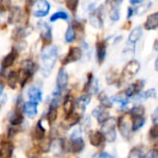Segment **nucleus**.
<instances>
[{"instance_id":"f03ea898","label":"nucleus","mask_w":158,"mask_h":158,"mask_svg":"<svg viewBox=\"0 0 158 158\" xmlns=\"http://www.w3.org/2000/svg\"><path fill=\"white\" fill-rule=\"evenodd\" d=\"M85 146H86V143L82 137L80 128L74 129L72 132L68 141L65 142V150L73 153L81 152L84 150Z\"/></svg>"},{"instance_id":"603ef678","label":"nucleus","mask_w":158,"mask_h":158,"mask_svg":"<svg viewBox=\"0 0 158 158\" xmlns=\"http://www.w3.org/2000/svg\"><path fill=\"white\" fill-rule=\"evenodd\" d=\"M154 68H155V71H157V72H158V57H157V58H156V60H155Z\"/></svg>"},{"instance_id":"09e8293b","label":"nucleus","mask_w":158,"mask_h":158,"mask_svg":"<svg viewBox=\"0 0 158 158\" xmlns=\"http://www.w3.org/2000/svg\"><path fill=\"white\" fill-rule=\"evenodd\" d=\"M143 1V0H129V2L131 5H137V4H139Z\"/></svg>"},{"instance_id":"aec40b11","label":"nucleus","mask_w":158,"mask_h":158,"mask_svg":"<svg viewBox=\"0 0 158 158\" xmlns=\"http://www.w3.org/2000/svg\"><path fill=\"white\" fill-rule=\"evenodd\" d=\"M107 46L104 41H99L96 44V57L99 63H102L106 58Z\"/></svg>"},{"instance_id":"9b49d317","label":"nucleus","mask_w":158,"mask_h":158,"mask_svg":"<svg viewBox=\"0 0 158 158\" xmlns=\"http://www.w3.org/2000/svg\"><path fill=\"white\" fill-rule=\"evenodd\" d=\"M65 150V141L62 139H54L50 142L49 152H52V154L55 156H60Z\"/></svg>"},{"instance_id":"bb28decb","label":"nucleus","mask_w":158,"mask_h":158,"mask_svg":"<svg viewBox=\"0 0 158 158\" xmlns=\"http://www.w3.org/2000/svg\"><path fill=\"white\" fill-rule=\"evenodd\" d=\"M7 82L8 85L10 89H15L17 87V84H19V76H18V72L16 71H10L8 73L7 77Z\"/></svg>"},{"instance_id":"2f4dec72","label":"nucleus","mask_w":158,"mask_h":158,"mask_svg":"<svg viewBox=\"0 0 158 158\" xmlns=\"http://www.w3.org/2000/svg\"><path fill=\"white\" fill-rule=\"evenodd\" d=\"M98 100L101 102V105L105 108H111L113 106V102H112L111 98H109L104 91H102L101 93H99Z\"/></svg>"},{"instance_id":"423d86ee","label":"nucleus","mask_w":158,"mask_h":158,"mask_svg":"<svg viewBox=\"0 0 158 158\" xmlns=\"http://www.w3.org/2000/svg\"><path fill=\"white\" fill-rule=\"evenodd\" d=\"M69 84V74L66 72L65 69L61 68L59 70L57 73V78H56V90L60 91L62 93L63 90H65L68 87Z\"/></svg>"},{"instance_id":"f704fd0d","label":"nucleus","mask_w":158,"mask_h":158,"mask_svg":"<svg viewBox=\"0 0 158 158\" xmlns=\"http://www.w3.org/2000/svg\"><path fill=\"white\" fill-rule=\"evenodd\" d=\"M75 30H74V27L73 25H70L67 30H66V33H65V41L66 43H72L74 39H75Z\"/></svg>"},{"instance_id":"3c124183","label":"nucleus","mask_w":158,"mask_h":158,"mask_svg":"<svg viewBox=\"0 0 158 158\" xmlns=\"http://www.w3.org/2000/svg\"><path fill=\"white\" fill-rule=\"evenodd\" d=\"M153 48L154 50H158V39H156L153 43Z\"/></svg>"},{"instance_id":"7c9ffc66","label":"nucleus","mask_w":158,"mask_h":158,"mask_svg":"<svg viewBox=\"0 0 158 158\" xmlns=\"http://www.w3.org/2000/svg\"><path fill=\"white\" fill-rule=\"evenodd\" d=\"M146 120L144 118V116H133L132 117V125H131V130L133 131H137L139 128H141L144 124H145Z\"/></svg>"},{"instance_id":"473e14b6","label":"nucleus","mask_w":158,"mask_h":158,"mask_svg":"<svg viewBox=\"0 0 158 158\" xmlns=\"http://www.w3.org/2000/svg\"><path fill=\"white\" fill-rule=\"evenodd\" d=\"M21 69L26 70V71H28V72H30V73H32L34 74L35 72L37 70V65L32 60H24L22 61Z\"/></svg>"},{"instance_id":"4468645a","label":"nucleus","mask_w":158,"mask_h":158,"mask_svg":"<svg viewBox=\"0 0 158 158\" xmlns=\"http://www.w3.org/2000/svg\"><path fill=\"white\" fill-rule=\"evenodd\" d=\"M92 115L96 118L99 124H102L109 118V112L107 108L99 105L92 111Z\"/></svg>"},{"instance_id":"e433bc0d","label":"nucleus","mask_w":158,"mask_h":158,"mask_svg":"<svg viewBox=\"0 0 158 158\" xmlns=\"http://www.w3.org/2000/svg\"><path fill=\"white\" fill-rule=\"evenodd\" d=\"M111 100H112L113 102L119 103L122 107L127 106V103H128V98H127L125 95H116V96H114Z\"/></svg>"},{"instance_id":"9d476101","label":"nucleus","mask_w":158,"mask_h":158,"mask_svg":"<svg viewBox=\"0 0 158 158\" xmlns=\"http://www.w3.org/2000/svg\"><path fill=\"white\" fill-rule=\"evenodd\" d=\"M89 139L90 144L97 148L105 142V138L100 130H91L89 134Z\"/></svg>"},{"instance_id":"0eeeda50","label":"nucleus","mask_w":158,"mask_h":158,"mask_svg":"<svg viewBox=\"0 0 158 158\" xmlns=\"http://www.w3.org/2000/svg\"><path fill=\"white\" fill-rule=\"evenodd\" d=\"M83 56V51L80 48L78 47H72L70 48L66 57L62 60V64H68L71 62H75L81 60Z\"/></svg>"},{"instance_id":"a211bd4d","label":"nucleus","mask_w":158,"mask_h":158,"mask_svg":"<svg viewBox=\"0 0 158 158\" xmlns=\"http://www.w3.org/2000/svg\"><path fill=\"white\" fill-rule=\"evenodd\" d=\"M14 146L10 141L0 142V158H11Z\"/></svg>"},{"instance_id":"dca6fc26","label":"nucleus","mask_w":158,"mask_h":158,"mask_svg":"<svg viewBox=\"0 0 158 158\" xmlns=\"http://www.w3.org/2000/svg\"><path fill=\"white\" fill-rule=\"evenodd\" d=\"M27 97L30 102L39 103L43 100V92L40 88L36 86H31L27 91Z\"/></svg>"},{"instance_id":"79ce46f5","label":"nucleus","mask_w":158,"mask_h":158,"mask_svg":"<svg viewBox=\"0 0 158 158\" xmlns=\"http://www.w3.org/2000/svg\"><path fill=\"white\" fill-rule=\"evenodd\" d=\"M10 0H0V10L2 11L7 10L10 7Z\"/></svg>"},{"instance_id":"4be33fe9","label":"nucleus","mask_w":158,"mask_h":158,"mask_svg":"<svg viewBox=\"0 0 158 158\" xmlns=\"http://www.w3.org/2000/svg\"><path fill=\"white\" fill-rule=\"evenodd\" d=\"M144 28L148 31L158 28V12L150 14L144 23Z\"/></svg>"},{"instance_id":"412c9836","label":"nucleus","mask_w":158,"mask_h":158,"mask_svg":"<svg viewBox=\"0 0 158 158\" xmlns=\"http://www.w3.org/2000/svg\"><path fill=\"white\" fill-rule=\"evenodd\" d=\"M62 108L65 115L70 114L74 111V100L71 94H67L62 100Z\"/></svg>"},{"instance_id":"f257e3e1","label":"nucleus","mask_w":158,"mask_h":158,"mask_svg":"<svg viewBox=\"0 0 158 158\" xmlns=\"http://www.w3.org/2000/svg\"><path fill=\"white\" fill-rule=\"evenodd\" d=\"M41 73L44 76H48L58 60V48L54 45H46L41 50Z\"/></svg>"},{"instance_id":"20e7f679","label":"nucleus","mask_w":158,"mask_h":158,"mask_svg":"<svg viewBox=\"0 0 158 158\" xmlns=\"http://www.w3.org/2000/svg\"><path fill=\"white\" fill-rule=\"evenodd\" d=\"M50 10V5L47 0H35L32 6V14L35 17L42 18L48 14Z\"/></svg>"},{"instance_id":"a18cd8bd","label":"nucleus","mask_w":158,"mask_h":158,"mask_svg":"<svg viewBox=\"0 0 158 158\" xmlns=\"http://www.w3.org/2000/svg\"><path fill=\"white\" fill-rule=\"evenodd\" d=\"M157 157H158V150H156V149L151 151V152L145 156V158H157Z\"/></svg>"},{"instance_id":"cd10ccee","label":"nucleus","mask_w":158,"mask_h":158,"mask_svg":"<svg viewBox=\"0 0 158 158\" xmlns=\"http://www.w3.org/2000/svg\"><path fill=\"white\" fill-rule=\"evenodd\" d=\"M156 96V90L154 89H148L146 91H141L139 94H138L136 96V99L135 101L137 102H144L150 98H154Z\"/></svg>"},{"instance_id":"7ed1b4c3","label":"nucleus","mask_w":158,"mask_h":158,"mask_svg":"<svg viewBox=\"0 0 158 158\" xmlns=\"http://www.w3.org/2000/svg\"><path fill=\"white\" fill-rule=\"evenodd\" d=\"M116 120L114 117H109L104 123L102 124L101 132L105 138V141L114 142L116 139Z\"/></svg>"},{"instance_id":"c9c22d12","label":"nucleus","mask_w":158,"mask_h":158,"mask_svg":"<svg viewBox=\"0 0 158 158\" xmlns=\"http://www.w3.org/2000/svg\"><path fill=\"white\" fill-rule=\"evenodd\" d=\"M145 113V108L142 105H136L134 106L130 111L129 114H131V116H143Z\"/></svg>"},{"instance_id":"c756f323","label":"nucleus","mask_w":158,"mask_h":158,"mask_svg":"<svg viewBox=\"0 0 158 158\" xmlns=\"http://www.w3.org/2000/svg\"><path fill=\"white\" fill-rule=\"evenodd\" d=\"M145 152L143 146L134 147L128 154V158H145Z\"/></svg>"},{"instance_id":"f8f14e48","label":"nucleus","mask_w":158,"mask_h":158,"mask_svg":"<svg viewBox=\"0 0 158 158\" xmlns=\"http://www.w3.org/2000/svg\"><path fill=\"white\" fill-rule=\"evenodd\" d=\"M37 106H38V103L28 101L23 104V112L29 119H34L36 117V115L38 114Z\"/></svg>"},{"instance_id":"49530a36","label":"nucleus","mask_w":158,"mask_h":158,"mask_svg":"<svg viewBox=\"0 0 158 158\" xmlns=\"http://www.w3.org/2000/svg\"><path fill=\"white\" fill-rule=\"evenodd\" d=\"M152 119L153 123H157L158 122V107L154 110L152 115Z\"/></svg>"},{"instance_id":"4c0bfd02","label":"nucleus","mask_w":158,"mask_h":158,"mask_svg":"<svg viewBox=\"0 0 158 158\" xmlns=\"http://www.w3.org/2000/svg\"><path fill=\"white\" fill-rule=\"evenodd\" d=\"M69 19V16L66 12L64 11H58L56 13H54L51 18H50V22L54 23L58 20H63V21H67Z\"/></svg>"},{"instance_id":"6ab92c4d","label":"nucleus","mask_w":158,"mask_h":158,"mask_svg":"<svg viewBox=\"0 0 158 158\" xmlns=\"http://www.w3.org/2000/svg\"><path fill=\"white\" fill-rule=\"evenodd\" d=\"M10 124L11 127H20L23 122H24V115L23 112L21 110L15 109L14 112H12L10 115Z\"/></svg>"},{"instance_id":"2eb2a0df","label":"nucleus","mask_w":158,"mask_h":158,"mask_svg":"<svg viewBox=\"0 0 158 158\" xmlns=\"http://www.w3.org/2000/svg\"><path fill=\"white\" fill-rule=\"evenodd\" d=\"M116 125L119 128V131L123 138L128 139L131 134V126L126 121L124 116H120L116 121Z\"/></svg>"},{"instance_id":"864d4df0","label":"nucleus","mask_w":158,"mask_h":158,"mask_svg":"<svg viewBox=\"0 0 158 158\" xmlns=\"http://www.w3.org/2000/svg\"><path fill=\"white\" fill-rule=\"evenodd\" d=\"M0 18H1V12H0Z\"/></svg>"},{"instance_id":"393cba45","label":"nucleus","mask_w":158,"mask_h":158,"mask_svg":"<svg viewBox=\"0 0 158 158\" xmlns=\"http://www.w3.org/2000/svg\"><path fill=\"white\" fill-rule=\"evenodd\" d=\"M23 17V10L20 8H13L11 9L10 12V17H9V22L10 23H16L21 22V19Z\"/></svg>"},{"instance_id":"f3484780","label":"nucleus","mask_w":158,"mask_h":158,"mask_svg":"<svg viewBox=\"0 0 158 158\" xmlns=\"http://www.w3.org/2000/svg\"><path fill=\"white\" fill-rule=\"evenodd\" d=\"M38 26H39V29H40V36H41V39L45 43H47L48 45H49V43L52 41V32H51V28L46 23H38Z\"/></svg>"},{"instance_id":"ea45409f","label":"nucleus","mask_w":158,"mask_h":158,"mask_svg":"<svg viewBox=\"0 0 158 158\" xmlns=\"http://www.w3.org/2000/svg\"><path fill=\"white\" fill-rule=\"evenodd\" d=\"M78 2H79V0H66V7L69 10L74 13L76 11Z\"/></svg>"},{"instance_id":"de8ad7c7","label":"nucleus","mask_w":158,"mask_h":158,"mask_svg":"<svg viewBox=\"0 0 158 158\" xmlns=\"http://www.w3.org/2000/svg\"><path fill=\"white\" fill-rule=\"evenodd\" d=\"M4 89H5V85L1 80H0V98L2 97V95L4 93Z\"/></svg>"},{"instance_id":"37998d69","label":"nucleus","mask_w":158,"mask_h":158,"mask_svg":"<svg viewBox=\"0 0 158 158\" xmlns=\"http://www.w3.org/2000/svg\"><path fill=\"white\" fill-rule=\"evenodd\" d=\"M150 137L152 139H156L158 138V125L153 126L151 130H150Z\"/></svg>"},{"instance_id":"6e6552de","label":"nucleus","mask_w":158,"mask_h":158,"mask_svg":"<svg viewBox=\"0 0 158 158\" xmlns=\"http://www.w3.org/2000/svg\"><path fill=\"white\" fill-rule=\"evenodd\" d=\"M91 102V95L85 93L76 100H74V110L79 114H84L88 104Z\"/></svg>"},{"instance_id":"b1692460","label":"nucleus","mask_w":158,"mask_h":158,"mask_svg":"<svg viewBox=\"0 0 158 158\" xmlns=\"http://www.w3.org/2000/svg\"><path fill=\"white\" fill-rule=\"evenodd\" d=\"M18 76H19V84L21 85V88L23 89L26 86L28 81L32 78L33 73L26 70L20 69V71L18 72Z\"/></svg>"},{"instance_id":"8fccbe9b","label":"nucleus","mask_w":158,"mask_h":158,"mask_svg":"<svg viewBox=\"0 0 158 158\" xmlns=\"http://www.w3.org/2000/svg\"><path fill=\"white\" fill-rule=\"evenodd\" d=\"M134 14V10L131 8H128V12H127V19H129L132 15Z\"/></svg>"},{"instance_id":"5701e85b","label":"nucleus","mask_w":158,"mask_h":158,"mask_svg":"<svg viewBox=\"0 0 158 158\" xmlns=\"http://www.w3.org/2000/svg\"><path fill=\"white\" fill-rule=\"evenodd\" d=\"M34 138L37 141V140H41L43 139L46 138V127L43 126V122H42V119H40L37 123H36V126L35 127V129H34Z\"/></svg>"},{"instance_id":"ddd939ff","label":"nucleus","mask_w":158,"mask_h":158,"mask_svg":"<svg viewBox=\"0 0 158 158\" xmlns=\"http://www.w3.org/2000/svg\"><path fill=\"white\" fill-rule=\"evenodd\" d=\"M17 58H18V50L16 48H12V50L7 56H5L4 59L2 60V62H1L2 71H5L9 69L10 67H11L14 64Z\"/></svg>"},{"instance_id":"5fc2aeb1","label":"nucleus","mask_w":158,"mask_h":158,"mask_svg":"<svg viewBox=\"0 0 158 158\" xmlns=\"http://www.w3.org/2000/svg\"><path fill=\"white\" fill-rule=\"evenodd\" d=\"M0 110H1V105H0Z\"/></svg>"},{"instance_id":"c03bdc74","label":"nucleus","mask_w":158,"mask_h":158,"mask_svg":"<svg viewBox=\"0 0 158 158\" xmlns=\"http://www.w3.org/2000/svg\"><path fill=\"white\" fill-rule=\"evenodd\" d=\"M93 158H114L113 155H111L110 153L106 152H101L97 154H95L93 156Z\"/></svg>"},{"instance_id":"39448f33","label":"nucleus","mask_w":158,"mask_h":158,"mask_svg":"<svg viewBox=\"0 0 158 158\" xmlns=\"http://www.w3.org/2000/svg\"><path fill=\"white\" fill-rule=\"evenodd\" d=\"M139 69H140V64L138 60H129L124 67L122 75L126 80H129V79H131L138 73Z\"/></svg>"},{"instance_id":"a878e982","label":"nucleus","mask_w":158,"mask_h":158,"mask_svg":"<svg viewBox=\"0 0 158 158\" xmlns=\"http://www.w3.org/2000/svg\"><path fill=\"white\" fill-rule=\"evenodd\" d=\"M89 22H90V24L94 27V28H97V29H100L102 27L103 25V23H102V16H101V13L100 12H92L89 16Z\"/></svg>"},{"instance_id":"c85d7f7f","label":"nucleus","mask_w":158,"mask_h":158,"mask_svg":"<svg viewBox=\"0 0 158 158\" xmlns=\"http://www.w3.org/2000/svg\"><path fill=\"white\" fill-rule=\"evenodd\" d=\"M141 35H142V29L139 26H138L130 32L128 35V42L130 44H135L138 40L140 39Z\"/></svg>"},{"instance_id":"a19ab883","label":"nucleus","mask_w":158,"mask_h":158,"mask_svg":"<svg viewBox=\"0 0 158 158\" xmlns=\"http://www.w3.org/2000/svg\"><path fill=\"white\" fill-rule=\"evenodd\" d=\"M150 6H151V3H150V2H149L147 5H146V4L139 5V6L137 8V10H134V11H136V14H138V15H141V14H143L144 12H146V11L148 10V9L150 8Z\"/></svg>"},{"instance_id":"1a4fd4ad","label":"nucleus","mask_w":158,"mask_h":158,"mask_svg":"<svg viewBox=\"0 0 158 158\" xmlns=\"http://www.w3.org/2000/svg\"><path fill=\"white\" fill-rule=\"evenodd\" d=\"M144 87V81L143 80H138L133 84H130L124 92V95L127 98H131L134 96H137L138 94H139L142 90Z\"/></svg>"},{"instance_id":"72a5a7b5","label":"nucleus","mask_w":158,"mask_h":158,"mask_svg":"<svg viewBox=\"0 0 158 158\" xmlns=\"http://www.w3.org/2000/svg\"><path fill=\"white\" fill-rule=\"evenodd\" d=\"M47 120L48 122H49L50 124L54 123L58 117V108L52 107V106H48V112H47Z\"/></svg>"},{"instance_id":"58836bf2","label":"nucleus","mask_w":158,"mask_h":158,"mask_svg":"<svg viewBox=\"0 0 158 158\" xmlns=\"http://www.w3.org/2000/svg\"><path fill=\"white\" fill-rule=\"evenodd\" d=\"M110 19L113 22H116L120 18V12H119V8L118 7H112L110 12H109Z\"/></svg>"}]
</instances>
